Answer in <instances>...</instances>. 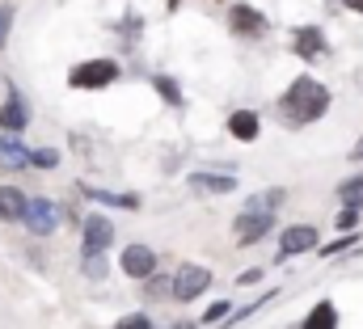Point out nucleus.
Wrapping results in <instances>:
<instances>
[{
    "mask_svg": "<svg viewBox=\"0 0 363 329\" xmlns=\"http://www.w3.org/2000/svg\"><path fill=\"white\" fill-rule=\"evenodd\" d=\"M118 266H123V274H131V279H148V274H157V253L148 245H127L123 257H118Z\"/></svg>",
    "mask_w": 363,
    "mask_h": 329,
    "instance_id": "7",
    "label": "nucleus"
},
{
    "mask_svg": "<svg viewBox=\"0 0 363 329\" xmlns=\"http://www.w3.org/2000/svg\"><path fill=\"white\" fill-rule=\"evenodd\" d=\"M300 329H338V308H334L330 300H321V304L304 317V325Z\"/></svg>",
    "mask_w": 363,
    "mask_h": 329,
    "instance_id": "16",
    "label": "nucleus"
},
{
    "mask_svg": "<svg viewBox=\"0 0 363 329\" xmlns=\"http://www.w3.org/2000/svg\"><path fill=\"white\" fill-rule=\"evenodd\" d=\"M30 164V148L21 144V135H0V169H26Z\"/></svg>",
    "mask_w": 363,
    "mask_h": 329,
    "instance_id": "14",
    "label": "nucleus"
},
{
    "mask_svg": "<svg viewBox=\"0 0 363 329\" xmlns=\"http://www.w3.org/2000/svg\"><path fill=\"white\" fill-rule=\"evenodd\" d=\"M89 199H97V203H114V207H140V199L135 194H110V190H93V186H81Z\"/></svg>",
    "mask_w": 363,
    "mask_h": 329,
    "instance_id": "18",
    "label": "nucleus"
},
{
    "mask_svg": "<svg viewBox=\"0 0 363 329\" xmlns=\"http://www.w3.org/2000/svg\"><path fill=\"white\" fill-rule=\"evenodd\" d=\"M118 77H123V68L114 60H85V64H77L68 72V84L72 89H106V84H114Z\"/></svg>",
    "mask_w": 363,
    "mask_h": 329,
    "instance_id": "2",
    "label": "nucleus"
},
{
    "mask_svg": "<svg viewBox=\"0 0 363 329\" xmlns=\"http://www.w3.org/2000/svg\"><path fill=\"white\" fill-rule=\"evenodd\" d=\"M279 110H283V118L291 127H308L330 110V89L321 81H313V77H296L291 89L279 97Z\"/></svg>",
    "mask_w": 363,
    "mask_h": 329,
    "instance_id": "1",
    "label": "nucleus"
},
{
    "mask_svg": "<svg viewBox=\"0 0 363 329\" xmlns=\"http://www.w3.org/2000/svg\"><path fill=\"white\" fill-rule=\"evenodd\" d=\"M4 34H9V9H0V43H4Z\"/></svg>",
    "mask_w": 363,
    "mask_h": 329,
    "instance_id": "28",
    "label": "nucleus"
},
{
    "mask_svg": "<svg viewBox=\"0 0 363 329\" xmlns=\"http://www.w3.org/2000/svg\"><path fill=\"white\" fill-rule=\"evenodd\" d=\"M148 279H152V274H148ZM148 287H152V291H148V296H169V283H165V279H152V283H148Z\"/></svg>",
    "mask_w": 363,
    "mask_h": 329,
    "instance_id": "27",
    "label": "nucleus"
},
{
    "mask_svg": "<svg viewBox=\"0 0 363 329\" xmlns=\"http://www.w3.org/2000/svg\"><path fill=\"white\" fill-rule=\"evenodd\" d=\"M355 224H359V211H355V207H342V216H338V228H342V233H355Z\"/></svg>",
    "mask_w": 363,
    "mask_h": 329,
    "instance_id": "24",
    "label": "nucleus"
},
{
    "mask_svg": "<svg viewBox=\"0 0 363 329\" xmlns=\"http://www.w3.org/2000/svg\"><path fill=\"white\" fill-rule=\"evenodd\" d=\"M0 131H9V135L26 131V101H21V93H9V101L0 106Z\"/></svg>",
    "mask_w": 363,
    "mask_h": 329,
    "instance_id": "13",
    "label": "nucleus"
},
{
    "mask_svg": "<svg viewBox=\"0 0 363 329\" xmlns=\"http://www.w3.org/2000/svg\"><path fill=\"white\" fill-rule=\"evenodd\" d=\"M30 164L34 169H55L60 164V152L55 148H38V152H30Z\"/></svg>",
    "mask_w": 363,
    "mask_h": 329,
    "instance_id": "22",
    "label": "nucleus"
},
{
    "mask_svg": "<svg viewBox=\"0 0 363 329\" xmlns=\"http://www.w3.org/2000/svg\"><path fill=\"white\" fill-rule=\"evenodd\" d=\"M110 241H114V224L106 216H89L81 224V249H106Z\"/></svg>",
    "mask_w": 363,
    "mask_h": 329,
    "instance_id": "10",
    "label": "nucleus"
},
{
    "mask_svg": "<svg viewBox=\"0 0 363 329\" xmlns=\"http://www.w3.org/2000/svg\"><path fill=\"white\" fill-rule=\"evenodd\" d=\"M190 190H199V194H228V190H237V177L233 173H190Z\"/></svg>",
    "mask_w": 363,
    "mask_h": 329,
    "instance_id": "12",
    "label": "nucleus"
},
{
    "mask_svg": "<svg viewBox=\"0 0 363 329\" xmlns=\"http://www.w3.org/2000/svg\"><path fill=\"white\" fill-rule=\"evenodd\" d=\"M228 30L241 34V38H262L271 26H267V17H262L254 4H233V9H228Z\"/></svg>",
    "mask_w": 363,
    "mask_h": 329,
    "instance_id": "5",
    "label": "nucleus"
},
{
    "mask_svg": "<svg viewBox=\"0 0 363 329\" xmlns=\"http://www.w3.org/2000/svg\"><path fill=\"white\" fill-rule=\"evenodd\" d=\"M304 249H317V228H313V224H291V228H283V237H279V257H296V253H304Z\"/></svg>",
    "mask_w": 363,
    "mask_h": 329,
    "instance_id": "8",
    "label": "nucleus"
},
{
    "mask_svg": "<svg viewBox=\"0 0 363 329\" xmlns=\"http://www.w3.org/2000/svg\"><path fill=\"white\" fill-rule=\"evenodd\" d=\"M291 47H296V55H300V60H308V64H313V60H321V55L330 51L325 34H321L317 26H300V30L291 34Z\"/></svg>",
    "mask_w": 363,
    "mask_h": 329,
    "instance_id": "9",
    "label": "nucleus"
},
{
    "mask_svg": "<svg viewBox=\"0 0 363 329\" xmlns=\"http://www.w3.org/2000/svg\"><path fill=\"white\" fill-rule=\"evenodd\" d=\"M351 161H363V140L355 144V148H351Z\"/></svg>",
    "mask_w": 363,
    "mask_h": 329,
    "instance_id": "30",
    "label": "nucleus"
},
{
    "mask_svg": "<svg viewBox=\"0 0 363 329\" xmlns=\"http://www.w3.org/2000/svg\"><path fill=\"white\" fill-rule=\"evenodd\" d=\"M338 199H342V207L363 211V173H359V177H347V182L338 186Z\"/></svg>",
    "mask_w": 363,
    "mask_h": 329,
    "instance_id": "17",
    "label": "nucleus"
},
{
    "mask_svg": "<svg viewBox=\"0 0 363 329\" xmlns=\"http://www.w3.org/2000/svg\"><path fill=\"white\" fill-rule=\"evenodd\" d=\"M114 329H152V321H148L144 313H131V317H123Z\"/></svg>",
    "mask_w": 363,
    "mask_h": 329,
    "instance_id": "23",
    "label": "nucleus"
},
{
    "mask_svg": "<svg viewBox=\"0 0 363 329\" xmlns=\"http://www.w3.org/2000/svg\"><path fill=\"white\" fill-rule=\"evenodd\" d=\"M347 249H355V233H351V237H342V241H334V245H325L321 253H325V257H334V253H347Z\"/></svg>",
    "mask_w": 363,
    "mask_h": 329,
    "instance_id": "25",
    "label": "nucleus"
},
{
    "mask_svg": "<svg viewBox=\"0 0 363 329\" xmlns=\"http://www.w3.org/2000/svg\"><path fill=\"white\" fill-rule=\"evenodd\" d=\"M152 89H157V93H161L169 106H182V89L169 81V77H152Z\"/></svg>",
    "mask_w": 363,
    "mask_h": 329,
    "instance_id": "20",
    "label": "nucleus"
},
{
    "mask_svg": "<svg viewBox=\"0 0 363 329\" xmlns=\"http://www.w3.org/2000/svg\"><path fill=\"white\" fill-rule=\"evenodd\" d=\"M271 228H274V211L245 207V211L237 216V228H233V233H237V241H241V245H258V241H262Z\"/></svg>",
    "mask_w": 363,
    "mask_h": 329,
    "instance_id": "3",
    "label": "nucleus"
},
{
    "mask_svg": "<svg viewBox=\"0 0 363 329\" xmlns=\"http://www.w3.org/2000/svg\"><path fill=\"white\" fill-rule=\"evenodd\" d=\"M81 253H85V274H89V279H101V274H106L101 249H81Z\"/></svg>",
    "mask_w": 363,
    "mask_h": 329,
    "instance_id": "21",
    "label": "nucleus"
},
{
    "mask_svg": "<svg viewBox=\"0 0 363 329\" xmlns=\"http://www.w3.org/2000/svg\"><path fill=\"white\" fill-rule=\"evenodd\" d=\"M258 131H262V118H258L254 110H233V118H228V135H233V140L254 144V140H258Z\"/></svg>",
    "mask_w": 363,
    "mask_h": 329,
    "instance_id": "11",
    "label": "nucleus"
},
{
    "mask_svg": "<svg viewBox=\"0 0 363 329\" xmlns=\"http://www.w3.org/2000/svg\"><path fill=\"white\" fill-rule=\"evenodd\" d=\"M174 329H194V325H190V321H182V325H174Z\"/></svg>",
    "mask_w": 363,
    "mask_h": 329,
    "instance_id": "31",
    "label": "nucleus"
},
{
    "mask_svg": "<svg viewBox=\"0 0 363 329\" xmlns=\"http://www.w3.org/2000/svg\"><path fill=\"white\" fill-rule=\"evenodd\" d=\"M55 220H60V207H55L51 199H26L21 224H26L34 237H47V233H55Z\"/></svg>",
    "mask_w": 363,
    "mask_h": 329,
    "instance_id": "4",
    "label": "nucleus"
},
{
    "mask_svg": "<svg viewBox=\"0 0 363 329\" xmlns=\"http://www.w3.org/2000/svg\"><path fill=\"white\" fill-rule=\"evenodd\" d=\"M342 4H347L351 13H363V0H342Z\"/></svg>",
    "mask_w": 363,
    "mask_h": 329,
    "instance_id": "29",
    "label": "nucleus"
},
{
    "mask_svg": "<svg viewBox=\"0 0 363 329\" xmlns=\"http://www.w3.org/2000/svg\"><path fill=\"white\" fill-rule=\"evenodd\" d=\"M21 211H26V194L17 186H0V220L4 224H17Z\"/></svg>",
    "mask_w": 363,
    "mask_h": 329,
    "instance_id": "15",
    "label": "nucleus"
},
{
    "mask_svg": "<svg viewBox=\"0 0 363 329\" xmlns=\"http://www.w3.org/2000/svg\"><path fill=\"white\" fill-rule=\"evenodd\" d=\"M283 203V186H271V190H262V194H254L245 207H262V211H274Z\"/></svg>",
    "mask_w": 363,
    "mask_h": 329,
    "instance_id": "19",
    "label": "nucleus"
},
{
    "mask_svg": "<svg viewBox=\"0 0 363 329\" xmlns=\"http://www.w3.org/2000/svg\"><path fill=\"white\" fill-rule=\"evenodd\" d=\"M224 317H228V304H211L207 317H203V325H216V321H224Z\"/></svg>",
    "mask_w": 363,
    "mask_h": 329,
    "instance_id": "26",
    "label": "nucleus"
},
{
    "mask_svg": "<svg viewBox=\"0 0 363 329\" xmlns=\"http://www.w3.org/2000/svg\"><path fill=\"white\" fill-rule=\"evenodd\" d=\"M207 287H211V270H207V266H190V262H186L178 274H174V296H178V300H194V296H203Z\"/></svg>",
    "mask_w": 363,
    "mask_h": 329,
    "instance_id": "6",
    "label": "nucleus"
}]
</instances>
